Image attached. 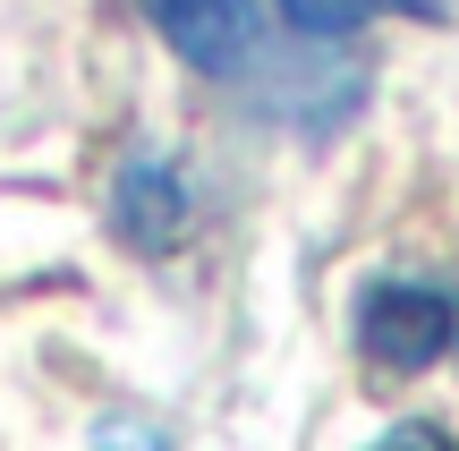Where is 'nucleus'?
I'll return each mask as SVG.
<instances>
[{
    "label": "nucleus",
    "instance_id": "f257e3e1",
    "mask_svg": "<svg viewBox=\"0 0 459 451\" xmlns=\"http://www.w3.org/2000/svg\"><path fill=\"white\" fill-rule=\"evenodd\" d=\"M349 333L383 375H426L459 350V282H426V273H375L349 299Z\"/></svg>",
    "mask_w": 459,
    "mask_h": 451
},
{
    "label": "nucleus",
    "instance_id": "f03ea898",
    "mask_svg": "<svg viewBox=\"0 0 459 451\" xmlns=\"http://www.w3.org/2000/svg\"><path fill=\"white\" fill-rule=\"evenodd\" d=\"M111 230H119V247H136V256L187 247V230H196V187H187V170L170 162V153H128V162L111 170Z\"/></svg>",
    "mask_w": 459,
    "mask_h": 451
},
{
    "label": "nucleus",
    "instance_id": "7ed1b4c3",
    "mask_svg": "<svg viewBox=\"0 0 459 451\" xmlns=\"http://www.w3.org/2000/svg\"><path fill=\"white\" fill-rule=\"evenodd\" d=\"M145 17L196 77H238L255 60V0H145Z\"/></svg>",
    "mask_w": 459,
    "mask_h": 451
},
{
    "label": "nucleus",
    "instance_id": "20e7f679",
    "mask_svg": "<svg viewBox=\"0 0 459 451\" xmlns=\"http://www.w3.org/2000/svg\"><path fill=\"white\" fill-rule=\"evenodd\" d=\"M375 17H451V0H281V26L307 34V43L366 34Z\"/></svg>",
    "mask_w": 459,
    "mask_h": 451
},
{
    "label": "nucleus",
    "instance_id": "39448f33",
    "mask_svg": "<svg viewBox=\"0 0 459 451\" xmlns=\"http://www.w3.org/2000/svg\"><path fill=\"white\" fill-rule=\"evenodd\" d=\"M94 451H179L162 435V426H145V418H102L94 426Z\"/></svg>",
    "mask_w": 459,
    "mask_h": 451
},
{
    "label": "nucleus",
    "instance_id": "423d86ee",
    "mask_svg": "<svg viewBox=\"0 0 459 451\" xmlns=\"http://www.w3.org/2000/svg\"><path fill=\"white\" fill-rule=\"evenodd\" d=\"M366 451H459V443H451V426H434V418H400V426H383Z\"/></svg>",
    "mask_w": 459,
    "mask_h": 451
}]
</instances>
